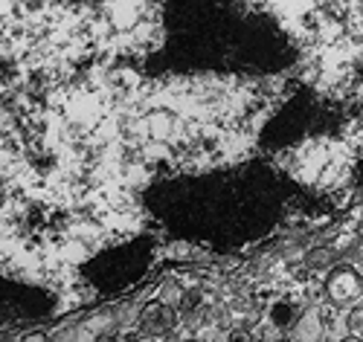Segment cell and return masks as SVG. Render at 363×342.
<instances>
[{"mask_svg": "<svg viewBox=\"0 0 363 342\" xmlns=\"http://www.w3.org/2000/svg\"><path fill=\"white\" fill-rule=\"evenodd\" d=\"M267 319H270V331H288L299 322V310L291 302H277V304H270Z\"/></svg>", "mask_w": 363, "mask_h": 342, "instance_id": "obj_3", "label": "cell"}, {"mask_svg": "<svg viewBox=\"0 0 363 342\" xmlns=\"http://www.w3.org/2000/svg\"><path fill=\"white\" fill-rule=\"evenodd\" d=\"M134 342H163V336H155V334H143L140 339H134Z\"/></svg>", "mask_w": 363, "mask_h": 342, "instance_id": "obj_10", "label": "cell"}, {"mask_svg": "<svg viewBox=\"0 0 363 342\" xmlns=\"http://www.w3.org/2000/svg\"><path fill=\"white\" fill-rule=\"evenodd\" d=\"M363 328V307H352L349 310V331H360Z\"/></svg>", "mask_w": 363, "mask_h": 342, "instance_id": "obj_7", "label": "cell"}, {"mask_svg": "<svg viewBox=\"0 0 363 342\" xmlns=\"http://www.w3.org/2000/svg\"><path fill=\"white\" fill-rule=\"evenodd\" d=\"M325 293L335 304H349L363 293V275L354 267L337 264L335 270H328L325 278Z\"/></svg>", "mask_w": 363, "mask_h": 342, "instance_id": "obj_1", "label": "cell"}, {"mask_svg": "<svg viewBox=\"0 0 363 342\" xmlns=\"http://www.w3.org/2000/svg\"><path fill=\"white\" fill-rule=\"evenodd\" d=\"M203 290L201 287H189V290H184V296H180V302H177V307H184V314H192V310H198L201 304H203Z\"/></svg>", "mask_w": 363, "mask_h": 342, "instance_id": "obj_6", "label": "cell"}, {"mask_svg": "<svg viewBox=\"0 0 363 342\" xmlns=\"http://www.w3.org/2000/svg\"><path fill=\"white\" fill-rule=\"evenodd\" d=\"M340 342H363L360 336H346V339H340Z\"/></svg>", "mask_w": 363, "mask_h": 342, "instance_id": "obj_12", "label": "cell"}, {"mask_svg": "<svg viewBox=\"0 0 363 342\" xmlns=\"http://www.w3.org/2000/svg\"><path fill=\"white\" fill-rule=\"evenodd\" d=\"M227 342H253V334L245 331V328H235V331H230Z\"/></svg>", "mask_w": 363, "mask_h": 342, "instance_id": "obj_8", "label": "cell"}, {"mask_svg": "<svg viewBox=\"0 0 363 342\" xmlns=\"http://www.w3.org/2000/svg\"><path fill=\"white\" fill-rule=\"evenodd\" d=\"M21 342H50V336H47V334H41V331H33V334H26Z\"/></svg>", "mask_w": 363, "mask_h": 342, "instance_id": "obj_9", "label": "cell"}, {"mask_svg": "<svg viewBox=\"0 0 363 342\" xmlns=\"http://www.w3.org/2000/svg\"><path fill=\"white\" fill-rule=\"evenodd\" d=\"M306 267L308 270H335L337 267V253L331 246H317L306 256Z\"/></svg>", "mask_w": 363, "mask_h": 342, "instance_id": "obj_4", "label": "cell"}, {"mask_svg": "<svg viewBox=\"0 0 363 342\" xmlns=\"http://www.w3.org/2000/svg\"><path fill=\"white\" fill-rule=\"evenodd\" d=\"M177 310L174 307H169V304H163V302H151V304H145L143 310H140V325H143V331L145 334H155V336H163V334H169V331H174L177 328Z\"/></svg>", "mask_w": 363, "mask_h": 342, "instance_id": "obj_2", "label": "cell"}, {"mask_svg": "<svg viewBox=\"0 0 363 342\" xmlns=\"http://www.w3.org/2000/svg\"><path fill=\"white\" fill-rule=\"evenodd\" d=\"M99 342H119V339H116V334H108V336H102Z\"/></svg>", "mask_w": 363, "mask_h": 342, "instance_id": "obj_11", "label": "cell"}, {"mask_svg": "<svg viewBox=\"0 0 363 342\" xmlns=\"http://www.w3.org/2000/svg\"><path fill=\"white\" fill-rule=\"evenodd\" d=\"M145 128L155 139H163V137H169L174 131V119H172V113H151L148 122H145Z\"/></svg>", "mask_w": 363, "mask_h": 342, "instance_id": "obj_5", "label": "cell"}]
</instances>
